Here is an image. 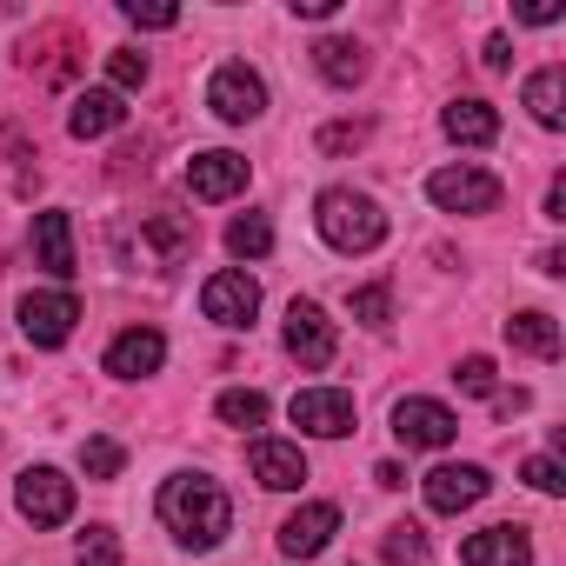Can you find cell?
<instances>
[{
  "mask_svg": "<svg viewBox=\"0 0 566 566\" xmlns=\"http://www.w3.org/2000/svg\"><path fill=\"white\" fill-rule=\"evenodd\" d=\"M160 520H167V533H174L180 546L207 553V546L227 539V526H233V500H227L220 480H207V473H174V480L160 486Z\"/></svg>",
  "mask_w": 566,
  "mask_h": 566,
  "instance_id": "obj_1",
  "label": "cell"
},
{
  "mask_svg": "<svg viewBox=\"0 0 566 566\" xmlns=\"http://www.w3.org/2000/svg\"><path fill=\"white\" fill-rule=\"evenodd\" d=\"M314 227H321V240H327L334 253H374V247L387 240L380 200H367V193H354V187H327V193L314 200Z\"/></svg>",
  "mask_w": 566,
  "mask_h": 566,
  "instance_id": "obj_2",
  "label": "cell"
},
{
  "mask_svg": "<svg viewBox=\"0 0 566 566\" xmlns=\"http://www.w3.org/2000/svg\"><path fill=\"white\" fill-rule=\"evenodd\" d=\"M207 107H213L227 127H247V120L266 114V81H260L247 61H227V67L207 81Z\"/></svg>",
  "mask_w": 566,
  "mask_h": 566,
  "instance_id": "obj_3",
  "label": "cell"
},
{
  "mask_svg": "<svg viewBox=\"0 0 566 566\" xmlns=\"http://www.w3.org/2000/svg\"><path fill=\"white\" fill-rule=\"evenodd\" d=\"M14 506H21V520H34V526H67V520H74V480L54 473V467H28L21 486H14Z\"/></svg>",
  "mask_w": 566,
  "mask_h": 566,
  "instance_id": "obj_4",
  "label": "cell"
},
{
  "mask_svg": "<svg viewBox=\"0 0 566 566\" xmlns=\"http://www.w3.org/2000/svg\"><path fill=\"white\" fill-rule=\"evenodd\" d=\"M200 314H207L213 327H253V314H260V287H253V273H240V266L213 273L207 287H200Z\"/></svg>",
  "mask_w": 566,
  "mask_h": 566,
  "instance_id": "obj_5",
  "label": "cell"
},
{
  "mask_svg": "<svg viewBox=\"0 0 566 566\" xmlns=\"http://www.w3.org/2000/svg\"><path fill=\"white\" fill-rule=\"evenodd\" d=\"M427 193H433V207H447V213H493V207H500V180H493L486 167H440V174L427 180Z\"/></svg>",
  "mask_w": 566,
  "mask_h": 566,
  "instance_id": "obj_6",
  "label": "cell"
},
{
  "mask_svg": "<svg viewBox=\"0 0 566 566\" xmlns=\"http://www.w3.org/2000/svg\"><path fill=\"white\" fill-rule=\"evenodd\" d=\"M294 427L301 433H314V440H340V433H354V394H340V387H307V394H294Z\"/></svg>",
  "mask_w": 566,
  "mask_h": 566,
  "instance_id": "obj_7",
  "label": "cell"
},
{
  "mask_svg": "<svg viewBox=\"0 0 566 566\" xmlns=\"http://www.w3.org/2000/svg\"><path fill=\"white\" fill-rule=\"evenodd\" d=\"M334 533H340V506L314 500V506H301V513L280 520V553H287V559H314V553L334 546Z\"/></svg>",
  "mask_w": 566,
  "mask_h": 566,
  "instance_id": "obj_8",
  "label": "cell"
},
{
  "mask_svg": "<svg viewBox=\"0 0 566 566\" xmlns=\"http://www.w3.org/2000/svg\"><path fill=\"white\" fill-rule=\"evenodd\" d=\"M334 347H340V340H334V321H327L314 301H294V307H287V354L314 374V367L334 360Z\"/></svg>",
  "mask_w": 566,
  "mask_h": 566,
  "instance_id": "obj_9",
  "label": "cell"
},
{
  "mask_svg": "<svg viewBox=\"0 0 566 566\" xmlns=\"http://www.w3.org/2000/svg\"><path fill=\"white\" fill-rule=\"evenodd\" d=\"M74 321H81V301L74 294H28L21 301V334L34 347H61L74 334Z\"/></svg>",
  "mask_w": 566,
  "mask_h": 566,
  "instance_id": "obj_10",
  "label": "cell"
},
{
  "mask_svg": "<svg viewBox=\"0 0 566 566\" xmlns=\"http://www.w3.org/2000/svg\"><path fill=\"white\" fill-rule=\"evenodd\" d=\"M240 187H247V160H240V154L213 147V154H193V160H187V193H193V200H233Z\"/></svg>",
  "mask_w": 566,
  "mask_h": 566,
  "instance_id": "obj_11",
  "label": "cell"
},
{
  "mask_svg": "<svg viewBox=\"0 0 566 566\" xmlns=\"http://www.w3.org/2000/svg\"><path fill=\"white\" fill-rule=\"evenodd\" d=\"M394 433H400V447H447L460 433V420L440 400H400L394 407Z\"/></svg>",
  "mask_w": 566,
  "mask_h": 566,
  "instance_id": "obj_12",
  "label": "cell"
},
{
  "mask_svg": "<svg viewBox=\"0 0 566 566\" xmlns=\"http://www.w3.org/2000/svg\"><path fill=\"white\" fill-rule=\"evenodd\" d=\"M486 486H493L486 467H467V460H460V467H433V473H427V506H433V513H467V506L486 500Z\"/></svg>",
  "mask_w": 566,
  "mask_h": 566,
  "instance_id": "obj_13",
  "label": "cell"
},
{
  "mask_svg": "<svg viewBox=\"0 0 566 566\" xmlns=\"http://www.w3.org/2000/svg\"><path fill=\"white\" fill-rule=\"evenodd\" d=\"M460 566H533V539L526 526H486V533H467L460 546Z\"/></svg>",
  "mask_w": 566,
  "mask_h": 566,
  "instance_id": "obj_14",
  "label": "cell"
},
{
  "mask_svg": "<svg viewBox=\"0 0 566 566\" xmlns=\"http://www.w3.org/2000/svg\"><path fill=\"white\" fill-rule=\"evenodd\" d=\"M247 467H253V480H260L266 493H294V486L307 480V453H301L294 440H253Z\"/></svg>",
  "mask_w": 566,
  "mask_h": 566,
  "instance_id": "obj_15",
  "label": "cell"
},
{
  "mask_svg": "<svg viewBox=\"0 0 566 566\" xmlns=\"http://www.w3.org/2000/svg\"><path fill=\"white\" fill-rule=\"evenodd\" d=\"M160 360H167V340H160L154 327H127V334L107 347V374H114V380H147V374H160Z\"/></svg>",
  "mask_w": 566,
  "mask_h": 566,
  "instance_id": "obj_16",
  "label": "cell"
},
{
  "mask_svg": "<svg viewBox=\"0 0 566 566\" xmlns=\"http://www.w3.org/2000/svg\"><path fill=\"white\" fill-rule=\"evenodd\" d=\"M34 260L54 273V280H74V220L61 207L34 213Z\"/></svg>",
  "mask_w": 566,
  "mask_h": 566,
  "instance_id": "obj_17",
  "label": "cell"
},
{
  "mask_svg": "<svg viewBox=\"0 0 566 566\" xmlns=\"http://www.w3.org/2000/svg\"><path fill=\"white\" fill-rule=\"evenodd\" d=\"M120 120H127L120 94H114V87H94V94H81V101H74V114H67V134H74V140H101V134H114Z\"/></svg>",
  "mask_w": 566,
  "mask_h": 566,
  "instance_id": "obj_18",
  "label": "cell"
},
{
  "mask_svg": "<svg viewBox=\"0 0 566 566\" xmlns=\"http://www.w3.org/2000/svg\"><path fill=\"white\" fill-rule=\"evenodd\" d=\"M440 127H447V140H460V147H493L500 140V114L486 107V101H453L447 114H440Z\"/></svg>",
  "mask_w": 566,
  "mask_h": 566,
  "instance_id": "obj_19",
  "label": "cell"
},
{
  "mask_svg": "<svg viewBox=\"0 0 566 566\" xmlns=\"http://www.w3.org/2000/svg\"><path fill=\"white\" fill-rule=\"evenodd\" d=\"M314 67H321V81L354 87V81H367V48L347 34H327V41H314Z\"/></svg>",
  "mask_w": 566,
  "mask_h": 566,
  "instance_id": "obj_20",
  "label": "cell"
},
{
  "mask_svg": "<svg viewBox=\"0 0 566 566\" xmlns=\"http://www.w3.org/2000/svg\"><path fill=\"white\" fill-rule=\"evenodd\" d=\"M506 340H513L520 354H533V360H559V327H553V314H539V307L513 314V321H506Z\"/></svg>",
  "mask_w": 566,
  "mask_h": 566,
  "instance_id": "obj_21",
  "label": "cell"
},
{
  "mask_svg": "<svg viewBox=\"0 0 566 566\" xmlns=\"http://www.w3.org/2000/svg\"><path fill=\"white\" fill-rule=\"evenodd\" d=\"M526 107H533L539 127H566V74L559 67H539L526 81Z\"/></svg>",
  "mask_w": 566,
  "mask_h": 566,
  "instance_id": "obj_22",
  "label": "cell"
},
{
  "mask_svg": "<svg viewBox=\"0 0 566 566\" xmlns=\"http://www.w3.org/2000/svg\"><path fill=\"white\" fill-rule=\"evenodd\" d=\"M140 233H147V247L160 253V266H174V260H180V253H187V247L200 240V227H193L187 213H154V220H147Z\"/></svg>",
  "mask_w": 566,
  "mask_h": 566,
  "instance_id": "obj_23",
  "label": "cell"
},
{
  "mask_svg": "<svg viewBox=\"0 0 566 566\" xmlns=\"http://www.w3.org/2000/svg\"><path fill=\"white\" fill-rule=\"evenodd\" d=\"M220 427H266V394H253V387H233V394H220Z\"/></svg>",
  "mask_w": 566,
  "mask_h": 566,
  "instance_id": "obj_24",
  "label": "cell"
},
{
  "mask_svg": "<svg viewBox=\"0 0 566 566\" xmlns=\"http://www.w3.org/2000/svg\"><path fill=\"white\" fill-rule=\"evenodd\" d=\"M266 247H273V227H266L260 213H240V220L227 227V253H233V260H260Z\"/></svg>",
  "mask_w": 566,
  "mask_h": 566,
  "instance_id": "obj_25",
  "label": "cell"
},
{
  "mask_svg": "<svg viewBox=\"0 0 566 566\" xmlns=\"http://www.w3.org/2000/svg\"><path fill=\"white\" fill-rule=\"evenodd\" d=\"M120 467H127V447H120V440H107V433L81 440V473H87V480H114Z\"/></svg>",
  "mask_w": 566,
  "mask_h": 566,
  "instance_id": "obj_26",
  "label": "cell"
},
{
  "mask_svg": "<svg viewBox=\"0 0 566 566\" xmlns=\"http://www.w3.org/2000/svg\"><path fill=\"white\" fill-rule=\"evenodd\" d=\"M380 553H387V566H427V533L413 520H400V526H387Z\"/></svg>",
  "mask_w": 566,
  "mask_h": 566,
  "instance_id": "obj_27",
  "label": "cell"
},
{
  "mask_svg": "<svg viewBox=\"0 0 566 566\" xmlns=\"http://www.w3.org/2000/svg\"><path fill=\"white\" fill-rule=\"evenodd\" d=\"M347 307H354L360 327H387V321H394V287H360Z\"/></svg>",
  "mask_w": 566,
  "mask_h": 566,
  "instance_id": "obj_28",
  "label": "cell"
},
{
  "mask_svg": "<svg viewBox=\"0 0 566 566\" xmlns=\"http://www.w3.org/2000/svg\"><path fill=\"white\" fill-rule=\"evenodd\" d=\"M81 566H127V559H120V539H114L107 526H87V533H81Z\"/></svg>",
  "mask_w": 566,
  "mask_h": 566,
  "instance_id": "obj_29",
  "label": "cell"
},
{
  "mask_svg": "<svg viewBox=\"0 0 566 566\" xmlns=\"http://www.w3.org/2000/svg\"><path fill=\"white\" fill-rule=\"evenodd\" d=\"M107 81H114V94H120V87H140V81H147V54L114 48V54H107Z\"/></svg>",
  "mask_w": 566,
  "mask_h": 566,
  "instance_id": "obj_30",
  "label": "cell"
},
{
  "mask_svg": "<svg viewBox=\"0 0 566 566\" xmlns=\"http://www.w3.org/2000/svg\"><path fill=\"white\" fill-rule=\"evenodd\" d=\"M367 147V120H334L321 127V154H360Z\"/></svg>",
  "mask_w": 566,
  "mask_h": 566,
  "instance_id": "obj_31",
  "label": "cell"
},
{
  "mask_svg": "<svg viewBox=\"0 0 566 566\" xmlns=\"http://www.w3.org/2000/svg\"><path fill=\"white\" fill-rule=\"evenodd\" d=\"M453 380H460V394H493V360H486V354H467V360L453 367Z\"/></svg>",
  "mask_w": 566,
  "mask_h": 566,
  "instance_id": "obj_32",
  "label": "cell"
},
{
  "mask_svg": "<svg viewBox=\"0 0 566 566\" xmlns=\"http://www.w3.org/2000/svg\"><path fill=\"white\" fill-rule=\"evenodd\" d=\"M520 473H526V486H539V493H566V473H559V460H553V453H533Z\"/></svg>",
  "mask_w": 566,
  "mask_h": 566,
  "instance_id": "obj_33",
  "label": "cell"
},
{
  "mask_svg": "<svg viewBox=\"0 0 566 566\" xmlns=\"http://www.w3.org/2000/svg\"><path fill=\"white\" fill-rule=\"evenodd\" d=\"M134 28H174L180 21V8H140V0H127V8H120Z\"/></svg>",
  "mask_w": 566,
  "mask_h": 566,
  "instance_id": "obj_34",
  "label": "cell"
},
{
  "mask_svg": "<svg viewBox=\"0 0 566 566\" xmlns=\"http://www.w3.org/2000/svg\"><path fill=\"white\" fill-rule=\"evenodd\" d=\"M334 8H340V0H294V14H301V21H327Z\"/></svg>",
  "mask_w": 566,
  "mask_h": 566,
  "instance_id": "obj_35",
  "label": "cell"
},
{
  "mask_svg": "<svg viewBox=\"0 0 566 566\" xmlns=\"http://www.w3.org/2000/svg\"><path fill=\"white\" fill-rule=\"evenodd\" d=\"M506 61H513V48H506V34H493V41H486V67L506 74Z\"/></svg>",
  "mask_w": 566,
  "mask_h": 566,
  "instance_id": "obj_36",
  "label": "cell"
},
{
  "mask_svg": "<svg viewBox=\"0 0 566 566\" xmlns=\"http://www.w3.org/2000/svg\"><path fill=\"white\" fill-rule=\"evenodd\" d=\"M546 220H566V180L546 187Z\"/></svg>",
  "mask_w": 566,
  "mask_h": 566,
  "instance_id": "obj_37",
  "label": "cell"
},
{
  "mask_svg": "<svg viewBox=\"0 0 566 566\" xmlns=\"http://www.w3.org/2000/svg\"><path fill=\"white\" fill-rule=\"evenodd\" d=\"M374 480H380V486H407V473H400L394 460H380V467H374Z\"/></svg>",
  "mask_w": 566,
  "mask_h": 566,
  "instance_id": "obj_38",
  "label": "cell"
}]
</instances>
